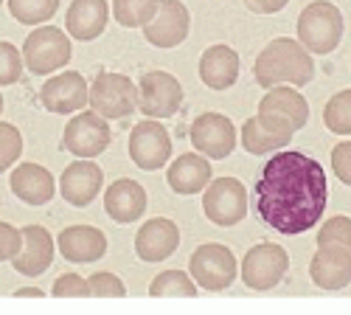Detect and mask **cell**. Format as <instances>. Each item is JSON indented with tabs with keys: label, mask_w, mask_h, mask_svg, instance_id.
Segmentation results:
<instances>
[{
	"label": "cell",
	"mask_w": 351,
	"mask_h": 315,
	"mask_svg": "<svg viewBox=\"0 0 351 315\" xmlns=\"http://www.w3.org/2000/svg\"><path fill=\"white\" fill-rule=\"evenodd\" d=\"M253 200L258 217L273 231L284 237L304 234L315 228L326 211V172L315 158L298 150H281L261 169Z\"/></svg>",
	"instance_id": "6da1fadb"
},
{
	"label": "cell",
	"mask_w": 351,
	"mask_h": 315,
	"mask_svg": "<svg viewBox=\"0 0 351 315\" xmlns=\"http://www.w3.org/2000/svg\"><path fill=\"white\" fill-rule=\"evenodd\" d=\"M253 73L261 88H276V84L304 88L315 79V60L298 40L276 37L270 40V45L258 51Z\"/></svg>",
	"instance_id": "7a4b0ae2"
},
{
	"label": "cell",
	"mask_w": 351,
	"mask_h": 315,
	"mask_svg": "<svg viewBox=\"0 0 351 315\" xmlns=\"http://www.w3.org/2000/svg\"><path fill=\"white\" fill-rule=\"evenodd\" d=\"M73 45L65 28L60 25H37L23 43V62L34 76H48L68 68Z\"/></svg>",
	"instance_id": "3957f363"
},
{
	"label": "cell",
	"mask_w": 351,
	"mask_h": 315,
	"mask_svg": "<svg viewBox=\"0 0 351 315\" xmlns=\"http://www.w3.org/2000/svg\"><path fill=\"white\" fill-rule=\"evenodd\" d=\"M343 12L329 0H315L298 14V43L309 54H332L343 40Z\"/></svg>",
	"instance_id": "277c9868"
},
{
	"label": "cell",
	"mask_w": 351,
	"mask_h": 315,
	"mask_svg": "<svg viewBox=\"0 0 351 315\" xmlns=\"http://www.w3.org/2000/svg\"><path fill=\"white\" fill-rule=\"evenodd\" d=\"M237 273H239L237 256H233V250L222 242L199 245L189 259V276L194 279L197 288H202L206 293L228 290L233 284V279H237Z\"/></svg>",
	"instance_id": "5b68a950"
},
{
	"label": "cell",
	"mask_w": 351,
	"mask_h": 315,
	"mask_svg": "<svg viewBox=\"0 0 351 315\" xmlns=\"http://www.w3.org/2000/svg\"><path fill=\"white\" fill-rule=\"evenodd\" d=\"M90 110H96L99 116L107 121H121L138 107V84L127 73H110L101 71L93 84H90V96H87Z\"/></svg>",
	"instance_id": "8992f818"
},
{
	"label": "cell",
	"mask_w": 351,
	"mask_h": 315,
	"mask_svg": "<svg viewBox=\"0 0 351 315\" xmlns=\"http://www.w3.org/2000/svg\"><path fill=\"white\" fill-rule=\"evenodd\" d=\"M183 104V84L169 71H149L138 82V110L146 119H169Z\"/></svg>",
	"instance_id": "52a82bcc"
},
{
	"label": "cell",
	"mask_w": 351,
	"mask_h": 315,
	"mask_svg": "<svg viewBox=\"0 0 351 315\" xmlns=\"http://www.w3.org/2000/svg\"><path fill=\"white\" fill-rule=\"evenodd\" d=\"M202 211H206V217L219 228L239 225L247 217V189H245V183L237 180V178L211 180L206 186V194H202Z\"/></svg>",
	"instance_id": "ba28073f"
},
{
	"label": "cell",
	"mask_w": 351,
	"mask_h": 315,
	"mask_svg": "<svg viewBox=\"0 0 351 315\" xmlns=\"http://www.w3.org/2000/svg\"><path fill=\"white\" fill-rule=\"evenodd\" d=\"M289 270V256L281 245L276 242H258L256 248H250L242 259V281L250 290L265 293L273 290L276 284H281V279Z\"/></svg>",
	"instance_id": "9c48e42d"
},
{
	"label": "cell",
	"mask_w": 351,
	"mask_h": 315,
	"mask_svg": "<svg viewBox=\"0 0 351 315\" xmlns=\"http://www.w3.org/2000/svg\"><path fill=\"white\" fill-rule=\"evenodd\" d=\"M130 158L143 172H158L171 158V138L169 130L158 119H143L130 132Z\"/></svg>",
	"instance_id": "30bf717a"
},
{
	"label": "cell",
	"mask_w": 351,
	"mask_h": 315,
	"mask_svg": "<svg viewBox=\"0 0 351 315\" xmlns=\"http://www.w3.org/2000/svg\"><path fill=\"white\" fill-rule=\"evenodd\" d=\"M110 121L96 110L76 113L62 132V147L76 158H99L110 147Z\"/></svg>",
	"instance_id": "8fae6325"
},
{
	"label": "cell",
	"mask_w": 351,
	"mask_h": 315,
	"mask_svg": "<svg viewBox=\"0 0 351 315\" xmlns=\"http://www.w3.org/2000/svg\"><path fill=\"white\" fill-rule=\"evenodd\" d=\"M191 144L199 155L225 161L233 150H237V127L222 113H202L191 121Z\"/></svg>",
	"instance_id": "7c38bea8"
},
{
	"label": "cell",
	"mask_w": 351,
	"mask_h": 315,
	"mask_svg": "<svg viewBox=\"0 0 351 315\" xmlns=\"http://www.w3.org/2000/svg\"><path fill=\"white\" fill-rule=\"evenodd\" d=\"M141 28H143L146 43H152L155 48H174L189 37L191 14L180 0H158L155 14Z\"/></svg>",
	"instance_id": "4fadbf2b"
},
{
	"label": "cell",
	"mask_w": 351,
	"mask_h": 315,
	"mask_svg": "<svg viewBox=\"0 0 351 315\" xmlns=\"http://www.w3.org/2000/svg\"><path fill=\"white\" fill-rule=\"evenodd\" d=\"M298 130L273 113H256L242 124V147L250 155H270L284 150Z\"/></svg>",
	"instance_id": "5bb4252c"
},
{
	"label": "cell",
	"mask_w": 351,
	"mask_h": 315,
	"mask_svg": "<svg viewBox=\"0 0 351 315\" xmlns=\"http://www.w3.org/2000/svg\"><path fill=\"white\" fill-rule=\"evenodd\" d=\"M87 96H90V88H87V79L79 71H62L40 88V104L48 113H56V116L84 110Z\"/></svg>",
	"instance_id": "9a60e30c"
},
{
	"label": "cell",
	"mask_w": 351,
	"mask_h": 315,
	"mask_svg": "<svg viewBox=\"0 0 351 315\" xmlns=\"http://www.w3.org/2000/svg\"><path fill=\"white\" fill-rule=\"evenodd\" d=\"M180 248V225L169 217L146 220L135 234V253L143 262H163Z\"/></svg>",
	"instance_id": "2e32d148"
},
{
	"label": "cell",
	"mask_w": 351,
	"mask_h": 315,
	"mask_svg": "<svg viewBox=\"0 0 351 315\" xmlns=\"http://www.w3.org/2000/svg\"><path fill=\"white\" fill-rule=\"evenodd\" d=\"M101 183H104L101 166L93 163V158H79L71 166H65L60 178V191L65 197V203L84 209L96 200V194L101 191Z\"/></svg>",
	"instance_id": "e0dca14e"
},
{
	"label": "cell",
	"mask_w": 351,
	"mask_h": 315,
	"mask_svg": "<svg viewBox=\"0 0 351 315\" xmlns=\"http://www.w3.org/2000/svg\"><path fill=\"white\" fill-rule=\"evenodd\" d=\"M20 250L12 259V268L23 276H40L51 268L53 262V250H56V242L53 237L48 234V228L43 225H23L20 228Z\"/></svg>",
	"instance_id": "ac0fdd59"
},
{
	"label": "cell",
	"mask_w": 351,
	"mask_h": 315,
	"mask_svg": "<svg viewBox=\"0 0 351 315\" xmlns=\"http://www.w3.org/2000/svg\"><path fill=\"white\" fill-rule=\"evenodd\" d=\"M309 279L320 290H343L351 284V250L324 245L309 262Z\"/></svg>",
	"instance_id": "d6986e66"
},
{
	"label": "cell",
	"mask_w": 351,
	"mask_h": 315,
	"mask_svg": "<svg viewBox=\"0 0 351 315\" xmlns=\"http://www.w3.org/2000/svg\"><path fill=\"white\" fill-rule=\"evenodd\" d=\"M56 248L62 250L68 262L87 265V262H99L107 253V237L93 225H68L56 237Z\"/></svg>",
	"instance_id": "ffe728a7"
},
{
	"label": "cell",
	"mask_w": 351,
	"mask_h": 315,
	"mask_svg": "<svg viewBox=\"0 0 351 315\" xmlns=\"http://www.w3.org/2000/svg\"><path fill=\"white\" fill-rule=\"evenodd\" d=\"M199 79L208 91L233 88L237 79H239V54L225 43L206 48L199 56Z\"/></svg>",
	"instance_id": "44dd1931"
},
{
	"label": "cell",
	"mask_w": 351,
	"mask_h": 315,
	"mask_svg": "<svg viewBox=\"0 0 351 315\" xmlns=\"http://www.w3.org/2000/svg\"><path fill=\"white\" fill-rule=\"evenodd\" d=\"M104 211L112 222H119V225H130V222L141 220V214L146 211L143 186L132 178L112 180V186L104 191Z\"/></svg>",
	"instance_id": "7402d4cb"
},
{
	"label": "cell",
	"mask_w": 351,
	"mask_h": 315,
	"mask_svg": "<svg viewBox=\"0 0 351 315\" xmlns=\"http://www.w3.org/2000/svg\"><path fill=\"white\" fill-rule=\"evenodd\" d=\"M9 186H12V194L17 200L28 206H45L53 200V191H56V180L53 175L40 166V163H20L12 178H9Z\"/></svg>",
	"instance_id": "603a6c76"
},
{
	"label": "cell",
	"mask_w": 351,
	"mask_h": 315,
	"mask_svg": "<svg viewBox=\"0 0 351 315\" xmlns=\"http://www.w3.org/2000/svg\"><path fill=\"white\" fill-rule=\"evenodd\" d=\"M211 161L199 152H186L180 158H174L169 163V172H166V180H169V189L174 194H199L211 183Z\"/></svg>",
	"instance_id": "cb8c5ba5"
},
{
	"label": "cell",
	"mask_w": 351,
	"mask_h": 315,
	"mask_svg": "<svg viewBox=\"0 0 351 315\" xmlns=\"http://www.w3.org/2000/svg\"><path fill=\"white\" fill-rule=\"evenodd\" d=\"M107 20H110L107 0H73L65 14L68 37H73L79 43H90L104 34Z\"/></svg>",
	"instance_id": "d4e9b609"
},
{
	"label": "cell",
	"mask_w": 351,
	"mask_h": 315,
	"mask_svg": "<svg viewBox=\"0 0 351 315\" xmlns=\"http://www.w3.org/2000/svg\"><path fill=\"white\" fill-rule=\"evenodd\" d=\"M258 113H273V116L289 121L295 130H301L309 121V104L301 96V91H292V84L267 88V93L258 102Z\"/></svg>",
	"instance_id": "484cf974"
},
{
	"label": "cell",
	"mask_w": 351,
	"mask_h": 315,
	"mask_svg": "<svg viewBox=\"0 0 351 315\" xmlns=\"http://www.w3.org/2000/svg\"><path fill=\"white\" fill-rule=\"evenodd\" d=\"M149 296H189V299H194V296H199L197 293V284H194V279L186 273V270H163L160 276H155L152 279V284H149Z\"/></svg>",
	"instance_id": "4316f807"
},
{
	"label": "cell",
	"mask_w": 351,
	"mask_h": 315,
	"mask_svg": "<svg viewBox=\"0 0 351 315\" xmlns=\"http://www.w3.org/2000/svg\"><path fill=\"white\" fill-rule=\"evenodd\" d=\"M56 9L60 0H9L12 17L23 25H43L56 14Z\"/></svg>",
	"instance_id": "83f0119b"
},
{
	"label": "cell",
	"mask_w": 351,
	"mask_h": 315,
	"mask_svg": "<svg viewBox=\"0 0 351 315\" xmlns=\"http://www.w3.org/2000/svg\"><path fill=\"white\" fill-rule=\"evenodd\" d=\"M158 9V0H112V17L124 28H141Z\"/></svg>",
	"instance_id": "f1b7e54d"
},
{
	"label": "cell",
	"mask_w": 351,
	"mask_h": 315,
	"mask_svg": "<svg viewBox=\"0 0 351 315\" xmlns=\"http://www.w3.org/2000/svg\"><path fill=\"white\" fill-rule=\"evenodd\" d=\"M324 124H326L335 135H351V88L335 93V96L326 102Z\"/></svg>",
	"instance_id": "f546056e"
},
{
	"label": "cell",
	"mask_w": 351,
	"mask_h": 315,
	"mask_svg": "<svg viewBox=\"0 0 351 315\" xmlns=\"http://www.w3.org/2000/svg\"><path fill=\"white\" fill-rule=\"evenodd\" d=\"M324 245H337V248H348L351 250V217H329L317 231V248Z\"/></svg>",
	"instance_id": "4dcf8cb0"
},
{
	"label": "cell",
	"mask_w": 351,
	"mask_h": 315,
	"mask_svg": "<svg viewBox=\"0 0 351 315\" xmlns=\"http://www.w3.org/2000/svg\"><path fill=\"white\" fill-rule=\"evenodd\" d=\"M20 155H23V132L9 121H0V172L14 166Z\"/></svg>",
	"instance_id": "1f68e13d"
},
{
	"label": "cell",
	"mask_w": 351,
	"mask_h": 315,
	"mask_svg": "<svg viewBox=\"0 0 351 315\" xmlns=\"http://www.w3.org/2000/svg\"><path fill=\"white\" fill-rule=\"evenodd\" d=\"M23 76V54L17 45L0 40V84H14Z\"/></svg>",
	"instance_id": "d6a6232c"
},
{
	"label": "cell",
	"mask_w": 351,
	"mask_h": 315,
	"mask_svg": "<svg viewBox=\"0 0 351 315\" xmlns=\"http://www.w3.org/2000/svg\"><path fill=\"white\" fill-rule=\"evenodd\" d=\"M87 284H90V296H101V299H110V296H115V299H121V296H127V288H124V281L115 276V273H93L90 279H87Z\"/></svg>",
	"instance_id": "836d02e7"
},
{
	"label": "cell",
	"mask_w": 351,
	"mask_h": 315,
	"mask_svg": "<svg viewBox=\"0 0 351 315\" xmlns=\"http://www.w3.org/2000/svg\"><path fill=\"white\" fill-rule=\"evenodd\" d=\"M51 296L56 299H68V296H90V284H87V279H82L79 273H65L53 281L51 288Z\"/></svg>",
	"instance_id": "e575fe53"
},
{
	"label": "cell",
	"mask_w": 351,
	"mask_h": 315,
	"mask_svg": "<svg viewBox=\"0 0 351 315\" xmlns=\"http://www.w3.org/2000/svg\"><path fill=\"white\" fill-rule=\"evenodd\" d=\"M20 228L9 225V222H0V262H12L17 250H20Z\"/></svg>",
	"instance_id": "d590c367"
},
{
	"label": "cell",
	"mask_w": 351,
	"mask_h": 315,
	"mask_svg": "<svg viewBox=\"0 0 351 315\" xmlns=\"http://www.w3.org/2000/svg\"><path fill=\"white\" fill-rule=\"evenodd\" d=\"M332 166H335L337 180L351 186V141H340L332 150Z\"/></svg>",
	"instance_id": "8d00e7d4"
},
{
	"label": "cell",
	"mask_w": 351,
	"mask_h": 315,
	"mask_svg": "<svg viewBox=\"0 0 351 315\" xmlns=\"http://www.w3.org/2000/svg\"><path fill=\"white\" fill-rule=\"evenodd\" d=\"M289 0H245V6L253 14H278L281 9H287Z\"/></svg>",
	"instance_id": "74e56055"
},
{
	"label": "cell",
	"mask_w": 351,
	"mask_h": 315,
	"mask_svg": "<svg viewBox=\"0 0 351 315\" xmlns=\"http://www.w3.org/2000/svg\"><path fill=\"white\" fill-rule=\"evenodd\" d=\"M14 296L23 299V296H45V293H43L40 288H20V290H14Z\"/></svg>",
	"instance_id": "f35d334b"
},
{
	"label": "cell",
	"mask_w": 351,
	"mask_h": 315,
	"mask_svg": "<svg viewBox=\"0 0 351 315\" xmlns=\"http://www.w3.org/2000/svg\"><path fill=\"white\" fill-rule=\"evenodd\" d=\"M0 113H3V96H0Z\"/></svg>",
	"instance_id": "ab89813d"
},
{
	"label": "cell",
	"mask_w": 351,
	"mask_h": 315,
	"mask_svg": "<svg viewBox=\"0 0 351 315\" xmlns=\"http://www.w3.org/2000/svg\"><path fill=\"white\" fill-rule=\"evenodd\" d=\"M0 3H3V0H0Z\"/></svg>",
	"instance_id": "60d3db41"
}]
</instances>
